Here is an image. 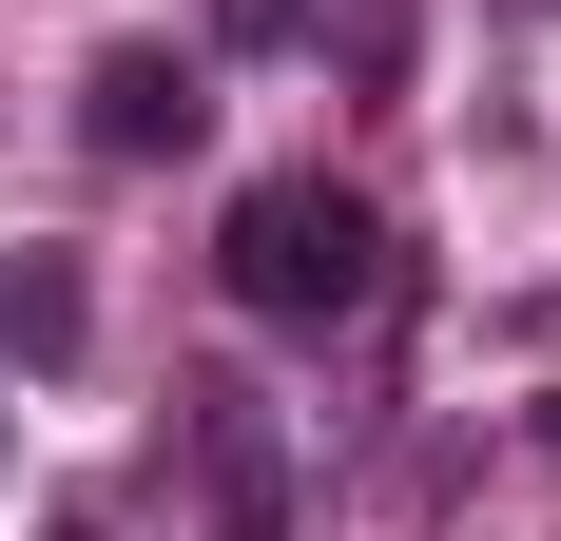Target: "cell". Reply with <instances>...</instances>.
<instances>
[{"label":"cell","mask_w":561,"mask_h":541,"mask_svg":"<svg viewBox=\"0 0 561 541\" xmlns=\"http://www.w3.org/2000/svg\"><path fill=\"white\" fill-rule=\"evenodd\" d=\"M214 270H232L252 329H348L368 290H388V232H368V194H330V174H252Z\"/></svg>","instance_id":"6da1fadb"},{"label":"cell","mask_w":561,"mask_h":541,"mask_svg":"<svg viewBox=\"0 0 561 541\" xmlns=\"http://www.w3.org/2000/svg\"><path fill=\"white\" fill-rule=\"evenodd\" d=\"M78 136H98L116 174L194 156V136H214V58H194V39H116L98 78H78Z\"/></svg>","instance_id":"7a4b0ae2"},{"label":"cell","mask_w":561,"mask_h":541,"mask_svg":"<svg viewBox=\"0 0 561 541\" xmlns=\"http://www.w3.org/2000/svg\"><path fill=\"white\" fill-rule=\"evenodd\" d=\"M542 464H561V406H542Z\"/></svg>","instance_id":"8992f818"},{"label":"cell","mask_w":561,"mask_h":541,"mask_svg":"<svg viewBox=\"0 0 561 541\" xmlns=\"http://www.w3.org/2000/svg\"><path fill=\"white\" fill-rule=\"evenodd\" d=\"M0 368H20V387H78V368H98V270H78V252H20V270H0Z\"/></svg>","instance_id":"3957f363"},{"label":"cell","mask_w":561,"mask_h":541,"mask_svg":"<svg viewBox=\"0 0 561 541\" xmlns=\"http://www.w3.org/2000/svg\"><path fill=\"white\" fill-rule=\"evenodd\" d=\"M194 20H214V58H290L310 39V0H194Z\"/></svg>","instance_id":"5b68a950"},{"label":"cell","mask_w":561,"mask_h":541,"mask_svg":"<svg viewBox=\"0 0 561 541\" xmlns=\"http://www.w3.org/2000/svg\"><path fill=\"white\" fill-rule=\"evenodd\" d=\"M310 58H330L348 97H407V78H426V20H407V0H310Z\"/></svg>","instance_id":"277c9868"}]
</instances>
